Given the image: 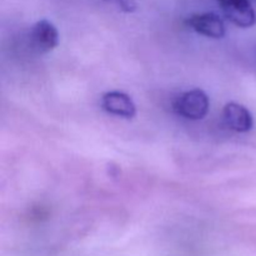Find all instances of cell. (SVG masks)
<instances>
[{
  "instance_id": "1",
  "label": "cell",
  "mask_w": 256,
  "mask_h": 256,
  "mask_svg": "<svg viewBox=\"0 0 256 256\" xmlns=\"http://www.w3.org/2000/svg\"><path fill=\"white\" fill-rule=\"evenodd\" d=\"M174 112L188 120H202L206 116L210 108V100L202 89L184 92L174 100Z\"/></svg>"
},
{
  "instance_id": "2",
  "label": "cell",
  "mask_w": 256,
  "mask_h": 256,
  "mask_svg": "<svg viewBox=\"0 0 256 256\" xmlns=\"http://www.w3.org/2000/svg\"><path fill=\"white\" fill-rule=\"evenodd\" d=\"M29 38L32 50L38 54H46L59 44V32L56 26L46 19L35 22Z\"/></svg>"
},
{
  "instance_id": "3",
  "label": "cell",
  "mask_w": 256,
  "mask_h": 256,
  "mask_svg": "<svg viewBox=\"0 0 256 256\" xmlns=\"http://www.w3.org/2000/svg\"><path fill=\"white\" fill-rule=\"evenodd\" d=\"M185 24L198 34L212 38V39H222L226 32L224 22L215 12L192 14L188 18Z\"/></svg>"
},
{
  "instance_id": "4",
  "label": "cell",
  "mask_w": 256,
  "mask_h": 256,
  "mask_svg": "<svg viewBox=\"0 0 256 256\" xmlns=\"http://www.w3.org/2000/svg\"><path fill=\"white\" fill-rule=\"evenodd\" d=\"M225 16L240 28H250L256 22L255 10L249 0H216Z\"/></svg>"
},
{
  "instance_id": "5",
  "label": "cell",
  "mask_w": 256,
  "mask_h": 256,
  "mask_svg": "<svg viewBox=\"0 0 256 256\" xmlns=\"http://www.w3.org/2000/svg\"><path fill=\"white\" fill-rule=\"evenodd\" d=\"M102 110L115 116L132 119L136 115V106L132 98L122 92H109L102 96Z\"/></svg>"
},
{
  "instance_id": "6",
  "label": "cell",
  "mask_w": 256,
  "mask_h": 256,
  "mask_svg": "<svg viewBox=\"0 0 256 256\" xmlns=\"http://www.w3.org/2000/svg\"><path fill=\"white\" fill-rule=\"evenodd\" d=\"M222 116L228 128L236 132H248L254 126L252 112L238 102H228L222 110Z\"/></svg>"
},
{
  "instance_id": "7",
  "label": "cell",
  "mask_w": 256,
  "mask_h": 256,
  "mask_svg": "<svg viewBox=\"0 0 256 256\" xmlns=\"http://www.w3.org/2000/svg\"><path fill=\"white\" fill-rule=\"evenodd\" d=\"M108 4L115 5L122 12H134L136 10V0H104Z\"/></svg>"
}]
</instances>
